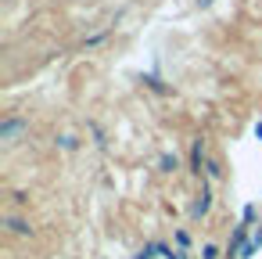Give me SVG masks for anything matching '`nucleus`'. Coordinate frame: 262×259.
<instances>
[{
	"label": "nucleus",
	"instance_id": "1",
	"mask_svg": "<svg viewBox=\"0 0 262 259\" xmlns=\"http://www.w3.org/2000/svg\"><path fill=\"white\" fill-rule=\"evenodd\" d=\"M208 209H212V191H208V187H201V194H198V202L190 205V216H194V220H201V216H205Z\"/></svg>",
	"mask_w": 262,
	"mask_h": 259
},
{
	"label": "nucleus",
	"instance_id": "2",
	"mask_svg": "<svg viewBox=\"0 0 262 259\" xmlns=\"http://www.w3.org/2000/svg\"><path fill=\"white\" fill-rule=\"evenodd\" d=\"M201 162H205V148H201V141H194L190 144V173L201 176Z\"/></svg>",
	"mask_w": 262,
	"mask_h": 259
},
{
	"label": "nucleus",
	"instance_id": "3",
	"mask_svg": "<svg viewBox=\"0 0 262 259\" xmlns=\"http://www.w3.org/2000/svg\"><path fill=\"white\" fill-rule=\"evenodd\" d=\"M18 130H26V123H22V119H8V123H0V141H11Z\"/></svg>",
	"mask_w": 262,
	"mask_h": 259
},
{
	"label": "nucleus",
	"instance_id": "4",
	"mask_svg": "<svg viewBox=\"0 0 262 259\" xmlns=\"http://www.w3.org/2000/svg\"><path fill=\"white\" fill-rule=\"evenodd\" d=\"M158 166H162V173H172V169H176V155H162Z\"/></svg>",
	"mask_w": 262,
	"mask_h": 259
},
{
	"label": "nucleus",
	"instance_id": "5",
	"mask_svg": "<svg viewBox=\"0 0 262 259\" xmlns=\"http://www.w3.org/2000/svg\"><path fill=\"white\" fill-rule=\"evenodd\" d=\"M8 227H11L15 234H29V223H26V220H8Z\"/></svg>",
	"mask_w": 262,
	"mask_h": 259
},
{
	"label": "nucleus",
	"instance_id": "6",
	"mask_svg": "<svg viewBox=\"0 0 262 259\" xmlns=\"http://www.w3.org/2000/svg\"><path fill=\"white\" fill-rule=\"evenodd\" d=\"M58 144H61V148H65V151H76V148H79V137H61V141H58Z\"/></svg>",
	"mask_w": 262,
	"mask_h": 259
},
{
	"label": "nucleus",
	"instance_id": "7",
	"mask_svg": "<svg viewBox=\"0 0 262 259\" xmlns=\"http://www.w3.org/2000/svg\"><path fill=\"white\" fill-rule=\"evenodd\" d=\"M205 173L215 180V176H223V169H219V162H205Z\"/></svg>",
	"mask_w": 262,
	"mask_h": 259
},
{
	"label": "nucleus",
	"instance_id": "8",
	"mask_svg": "<svg viewBox=\"0 0 262 259\" xmlns=\"http://www.w3.org/2000/svg\"><path fill=\"white\" fill-rule=\"evenodd\" d=\"M215 255H219L215 245H205V248H201V259H215Z\"/></svg>",
	"mask_w": 262,
	"mask_h": 259
},
{
	"label": "nucleus",
	"instance_id": "9",
	"mask_svg": "<svg viewBox=\"0 0 262 259\" xmlns=\"http://www.w3.org/2000/svg\"><path fill=\"white\" fill-rule=\"evenodd\" d=\"M255 137H258V141H262V123H255Z\"/></svg>",
	"mask_w": 262,
	"mask_h": 259
},
{
	"label": "nucleus",
	"instance_id": "10",
	"mask_svg": "<svg viewBox=\"0 0 262 259\" xmlns=\"http://www.w3.org/2000/svg\"><path fill=\"white\" fill-rule=\"evenodd\" d=\"M198 4H201V8H208V4H212V0H198Z\"/></svg>",
	"mask_w": 262,
	"mask_h": 259
}]
</instances>
